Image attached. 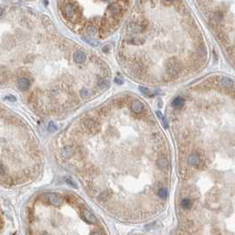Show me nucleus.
Segmentation results:
<instances>
[{
  "instance_id": "nucleus-1",
  "label": "nucleus",
  "mask_w": 235,
  "mask_h": 235,
  "mask_svg": "<svg viewBox=\"0 0 235 235\" xmlns=\"http://www.w3.org/2000/svg\"><path fill=\"white\" fill-rule=\"evenodd\" d=\"M44 197L45 199L52 205L54 206H56V207H59L62 203V200L61 198L57 195H55V193H47L44 195Z\"/></svg>"
},
{
  "instance_id": "nucleus-2",
  "label": "nucleus",
  "mask_w": 235,
  "mask_h": 235,
  "mask_svg": "<svg viewBox=\"0 0 235 235\" xmlns=\"http://www.w3.org/2000/svg\"><path fill=\"white\" fill-rule=\"evenodd\" d=\"M82 215H83L84 219L87 221L88 223L90 224H95L96 223V217H95V215L89 210H84L83 212H82Z\"/></svg>"
},
{
  "instance_id": "nucleus-3",
  "label": "nucleus",
  "mask_w": 235,
  "mask_h": 235,
  "mask_svg": "<svg viewBox=\"0 0 235 235\" xmlns=\"http://www.w3.org/2000/svg\"><path fill=\"white\" fill-rule=\"evenodd\" d=\"M17 86L21 91H26L29 88V80L27 78H20L17 80Z\"/></svg>"
},
{
  "instance_id": "nucleus-4",
  "label": "nucleus",
  "mask_w": 235,
  "mask_h": 235,
  "mask_svg": "<svg viewBox=\"0 0 235 235\" xmlns=\"http://www.w3.org/2000/svg\"><path fill=\"white\" fill-rule=\"evenodd\" d=\"M74 61L78 64H81L83 63L86 59V55L83 51L81 50H76L74 55Z\"/></svg>"
},
{
  "instance_id": "nucleus-5",
  "label": "nucleus",
  "mask_w": 235,
  "mask_h": 235,
  "mask_svg": "<svg viewBox=\"0 0 235 235\" xmlns=\"http://www.w3.org/2000/svg\"><path fill=\"white\" fill-rule=\"evenodd\" d=\"M132 108H133V110L134 112L140 113V112H142V110L143 109V104L138 99H134L132 103Z\"/></svg>"
},
{
  "instance_id": "nucleus-6",
  "label": "nucleus",
  "mask_w": 235,
  "mask_h": 235,
  "mask_svg": "<svg viewBox=\"0 0 235 235\" xmlns=\"http://www.w3.org/2000/svg\"><path fill=\"white\" fill-rule=\"evenodd\" d=\"M187 163L192 166H195L200 163V157L196 154H191L187 158Z\"/></svg>"
},
{
  "instance_id": "nucleus-7",
  "label": "nucleus",
  "mask_w": 235,
  "mask_h": 235,
  "mask_svg": "<svg viewBox=\"0 0 235 235\" xmlns=\"http://www.w3.org/2000/svg\"><path fill=\"white\" fill-rule=\"evenodd\" d=\"M220 85H222L224 87H226V88H232L234 85V81L232 79H230V78L224 77L222 79V80H221V82H220Z\"/></svg>"
},
{
  "instance_id": "nucleus-8",
  "label": "nucleus",
  "mask_w": 235,
  "mask_h": 235,
  "mask_svg": "<svg viewBox=\"0 0 235 235\" xmlns=\"http://www.w3.org/2000/svg\"><path fill=\"white\" fill-rule=\"evenodd\" d=\"M181 207L183 209L189 210L192 207V201L189 198H184V199H182V201L181 202Z\"/></svg>"
},
{
  "instance_id": "nucleus-9",
  "label": "nucleus",
  "mask_w": 235,
  "mask_h": 235,
  "mask_svg": "<svg viewBox=\"0 0 235 235\" xmlns=\"http://www.w3.org/2000/svg\"><path fill=\"white\" fill-rule=\"evenodd\" d=\"M172 105L174 108H181L184 105V100L181 97H177L173 100Z\"/></svg>"
},
{
  "instance_id": "nucleus-10",
  "label": "nucleus",
  "mask_w": 235,
  "mask_h": 235,
  "mask_svg": "<svg viewBox=\"0 0 235 235\" xmlns=\"http://www.w3.org/2000/svg\"><path fill=\"white\" fill-rule=\"evenodd\" d=\"M157 195L161 198V199H166L167 198V195H168V191L166 188L164 187H162L158 190L157 192Z\"/></svg>"
},
{
  "instance_id": "nucleus-11",
  "label": "nucleus",
  "mask_w": 235,
  "mask_h": 235,
  "mask_svg": "<svg viewBox=\"0 0 235 235\" xmlns=\"http://www.w3.org/2000/svg\"><path fill=\"white\" fill-rule=\"evenodd\" d=\"M56 129H57V127L53 125L52 122H50V125H49V131L50 132H54V131H56Z\"/></svg>"
},
{
  "instance_id": "nucleus-12",
  "label": "nucleus",
  "mask_w": 235,
  "mask_h": 235,
  "mask_svg": "<svg viewBox=\"0 0 235 235\" xmlns=\"http://www.w3.org/2000/svg\"><path fill=\"white\" fill-rule=\"evenodd\" d=\"M90 235H101V232L99 231H93Z\"/></svg>"
},
{
  "instance_id": "nucleus-13",
  "label": "nucleus",
  "mask_w": 235,
  "mask_h": 235,
  "mask_svg": "<svg viewBox=\"0 0 235 235\" xmlns=\"http://www.w3.org/2000/svg\"><path fill=\"white\" fill-rule=\"evenodd\" d=\"M115 82H116V83H119V84H122L123 83V80H120L119 78H116L115 79Z\"/></svg>"
},
{
  "instance_id": "nucleus-14",
  "label": "nucleus",
  "mask_w": 235,
  "mask_h": 235,
  "mask_svg": "<svg viewBox=\"0 0 235 235\" xmlns=\"http://www.w3.org/2000/svg\"><path fill=\"white\" fill-rule=\"evenodd\" d=\"M66 181H67V182H68L69 184H72V185H73V186H74V187H76V185H75V183H74V181H70V179H68V178L66 179Z\"/></svg>"
},
{
  "instance_id": "nucleus-15",
  "label": "nucleus",
  "mask_w": 235,
  "mask_h": 235,
  "mask_svg": "<svg viewBox=\"0 0 235 235\" xmlns=\"http://www.w3.org/2000/svg\"><path fill=\"white\" fill-rule=\"evenodd\" d=\"M42 235H50V234H49V233H47V232H44Z\"/></svg>"
}]
</instances>
